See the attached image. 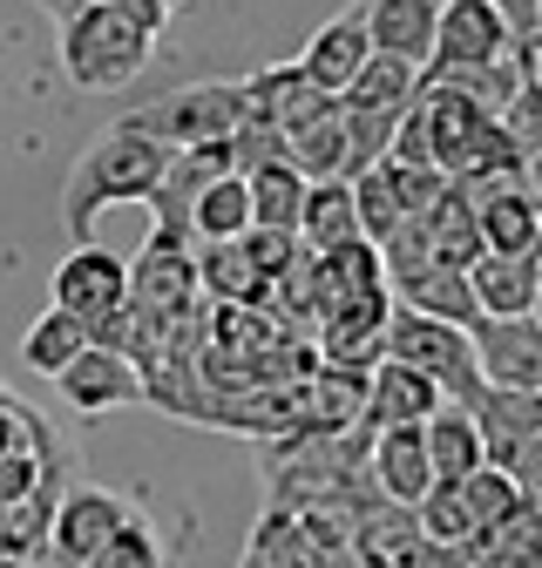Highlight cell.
I'll return each instance as SVG.
<instances>
[{
	"instance_id": "6da1fadb",
	"label": "cell",
	"mask_w": 542,
	"mask_h": 568,
	"mask_svg": "<svg viewBox=\"0 0 542 568\" xmlns=\"http://www.w3.org/2000/svg\"><path fill=\"white\" fill-rule=\"evenodd\" d=\"M170 142L163 135H150L143 122H116V129H102L89 150L76 156V170H68V190H61V224H68V237L76 244H89L96 237V217L109 203H150V190L163 183V170H170Z\"/></svg>"
},
{
	"instance_id": "7a4b0ae2",
	"label": "cell",
	"mask_w": 542,
	"mask_h": 568,
	"mask_svg": "<svg viewBox=\"0 0 542 568\" xmlns=\"http://www.w3.org/2000/svg\"><path fill=\"white\" fill-rule=\"evenodd\" d=\"M150 48H157V34L136 28L116 8H89V0L61 8V68H68V82L89 89V95L129 89L150 68Z\"/></svg>"
},
{
	"instance_id": "3957f363",
	"label": "cell",
	"mask_w": 542,
	"mask_h": 568,
	"mask_svg": "<svg viewBox=\"0 0 542 568\" xmlns=\"http://www.w3.org/2000/svg\"><path fill=\"white\" fill-rule=\"evenodd\" d=\"M387 352L406 366H421L448 386V399L474 406L489 393V373H482V345H474V325H454V318H434V312H414V305H393V325H387Z\"/></svg>"
},
{
	"instance_id": "277c9868",
	"label": "cell",
	"mask_w": 542,
	"mask_h": 568,
	"mask_svg": "<svg viewBox=\"0 0 542 568\" xmlns=\"http://www.w3.org/2000/svg\"><path fill=\"white\" fill-rule=\"evenodd\" d=\"M129 122L163 135L170 150H203V142H231L251 122V89L244 82H190V89H170L163 102H143Z\"/></svg>"
},
{
	"instance_id": "5b68a950",
	"label": "cell",
	"mask_w": 542,
	"mask_h": 568,
	"mask_svg": "<svg viewBox=\"0 0 542 568\" xmlns=\"http://www.w3.org/2000/svg\"><path fill=\"white\" fill-rule=\"evenodd\" d=\"M231 170H238V163H231V142L177 150V156H170V170H163V183L150 190L157 237H170V244H190V251H197V203H203V190H211L218 176H231Z\"/></svg>"
},
{
	"instance_id": "8992f818",
	"label": "cell",
	"mask_w": 542,
	"mask_h": 568,
	"mask_svg": "<svg viewBox=\"0 0 542 568\" xmlns=\"http://www.w3.org/2000/svg\"><path fill=\"white\" fill-rule=\"evenodd\" d=\"M129 284H136V264H122L116 251H102V244L89 237V244H76V251L54 264L48 305H68V312H82V318L96 325V318H109V312L129 305Z\"/></svg>"
},
{
	"instance_id": "52a82bcc",
	"label": "cell",
	"mask_w": 542,
	"mask_h": 568,
	"mask_svg": "<svg viewBox=\"0 0 542 568\" xmlns=\"http://www.w3.org/2000/svg\"><path fill=\"white\" fill-rule=\"evenodd\" d=\"M54 386H61V399L76 406V413H116V406H143V399H150L143 359H136V352H122V345H89Z\"/></svg>"
},
{
	"instance_id": "ba28073f",
	"label": "cell",
	"mask_w": 542,
	"mask_h": 568,
	"mask_svg": "<svg viewBox=\"0 0 542 568\" xmlns=\"http://www.w3.org/2000/svg\"><path fill=\"white\" fill-rule=\"evenodd\" d=\"M414 115H421L428 150H434V163H441L448 176L474 170V150H482V135H489V122H495L482 102H468V95H461V89H448V82H421Z\"/></svg>"
},
{
	"instance_id": "9c48e42d",
	"label": "cell",
	"mask_w": 542,
	"mask_h": 568,
	"mask_svg": "<svg viewBox=\"0 0 542 568\" xmlns=\"http://www.w3.org/2000/svg\"><path fill=\"white\" fill-rule=\"evenodd\" d=\"M122 521H129L122 494H109V487H68L61 501H54V515H48V555L61 568H82L96 548H109V535Z\"/></svg>"
},
{
	"instance_id": "30bf717a",
	"label": "cell",
	"mask_w": 542,
	"mask_h": 568,
	"mask_svg": "<svg viewBox=\"0 0 542 568\" xmlns=\"http://www.w3.org/2000/svg\"><path fill=\"white\" fill-rule=\"evenodd\" d=\"M367 474H373V494H387V501H400V508H421L428 494L441 487L428 426H373Z\"/></svg>"
},
{
	"instance_id": "8fae6325",
	"label": "cell",
	"mask_w": 542,
	"mask_h": 568,
	"mask_svg": "<svg viewBox=\"0 0 542 568\" xmlns=\"http://www.w3.org/2000/svg\"><path fill=\"white\" fill-rule=\"evenodd\" d=\"M515 21L495 0H441V41L428 68H474V61H502L515 54Z\"/></svg>"
},
{
	"instance_id": "7c38bea8",
	"label": "cell",
	"mask_w": 542,
	"mask_h": 568,
	"mask_svg": "<svg viewBox=\"0 0 542 568\" xmlns=\"http://www.w3.org/2000/svg\"><path fill=\"white\" fill-rule=\"evenodd\" d=\"M373 54H380V41H373V8H367V0H353L347 14H332V21L305 41V54H299V61L312 68V82H319V89L347 95Z\"/></svg>"
},
{
	"instance_id": "4fadbf2b",
	"label": "cell",
	"mask_w": 542,
	"mask_h": 568,
	"mask_svg": "<svg viewBox=\"0 0 542 568\" xmlns=\"http://www.w3.org/2000/svg\"><path fill=\"white\" fill-rule=\"evenodd\" d=\"M474 345H482V373L495 386H529L542 393V318L515 312V318H474Z\"/></svg>"
},
{
	"instance_id": "5bb4252c",
	"label": "cell",
	"mask_w": 542,
	"mask_h": 568,
	"mask_svg": "<svg viewBox=\"0 0 542 568\" xmlns=\"http://www.w3.org/2000/svg\"><path fill=\"white\" fill-rule=\"evenodd\" d=\"M244 89H251V115L279 122L285 135L305 129V122H319V115L339 102L332 89L312 82V68H305V61H271V68H258V75H244Z\"/></svg>"
},
{
	"instance_id": "9a60e30c",
	"label": "cell",
	"mask_w": 542,
	"mask_h": 568,
	"mask_svg": "<svg viewBox=\"0 0 542 568\" xmlns=\"http://www.w3.org/2000/svg\"><path fill=\"white\" fill-rule=\"evenodd\" d=\"M441 406H448V386L434 373L393 359V352L373 366V386H367V419L373 426H428Z\"/></svg>"
},
{
	"instance_id": "2e32d148",
	"label": "cell",
	"mask_w": 542,
	"mask_h": 568,
	"mask_svg": "<svg viewBox=\"0 0 542 568\" xmlns=\"http://www.w3.org/2000/svg\"><path fill=\"white\" fill-rule=\"evenodd\" d=\"M474 277V298H482V318H515L535 312L542 292V251H482L468 264Z\"/></svg>"
},
{
	"instance_id": "e0dca14e",
	"label": "cell",
	"mask_w": 542,
	"mask_h": 568,
	"mask_svg": "<svg viewBox=\"0 0 542 568\" xmlns=\"http://www.w3.org/2000/svg\"><path fill=\"white\" fill-rule=\"evenodd\" d=\"M197 277H203V292H211L218 305H258V298H271V271L251 251V231L224 237V244H197Z\"/></svg>"
},
{
	"instance_id": "ac0fdd59",
	"label": "cell",
	"mask_w": 542,
	"mask_h": 568,
	"mask_svg": "<svg viewBox=\"0 0 542 568\" xmlns=\"http://www.w3.org/2000/svg\"><path fill=\"white\" fill-rule=\"evenodd\" d=\"M474 419H482V434H489V460L509 467L515 447H522L529 434H542V393H529V386H495V379H489V393L474 399Z\"/></svg>"
},
{
	"instance_id": "d6986e66",
	"label": "cell",
	"mask_w": 542,
	"mask_h": 568,
	"mask_svg": "<svg viewBox=\"0 0 542 568\" xmlns=\"http://www.w3.org/2000/svg\"><path fill=\"white\" fill-rule=\"evenodd\" d=\"M89 345H96V325H89L82 312L48 305V312L28 325V338H21V359H28V373H41V379H61V373L76 366Z\"/></svg>"
},
{
	"instance_id": "ffe728a7",
	"label": "cell",
	"mask_w": 542,
	"mask_h": 568,
	"mask_svg": "<svg viewBox=\"0 0 542 568\" xmlns=\"http://www.w3.org/2000/svg\"><path fill=\"white\" fill-rule=\"evenodd\" d=\"M373 8V41L400 61H434L441 41V0H367Z\"/></svg>"
},
{
	"instance_id": "44dd1931",
	"label": "cell",
	"mask_w": 542,
	"mask_h": 568,
	"mask_svg": "<svg viewBox=\"0 0 542 568\" xmlns=\"http://www.w3.org/2000/svg\"><path fill=\"white\" fill-rule=\"evenodd\" d=\"M428 447H434L441 480H468L474 467H489V434H482V419H474V406H461V399H448L428 419Z\"/></svg>"
},
{
	"instance_id": "7402d4cb",
	"label": "cell",
	"mask_w": 542,
	"mask_h": 568,
	"mask_svg": "<svg viewBox=\"0 0 542 568\" xmlns=\"http://www.w3.org/2000/svg\"><path fill=\"white\" fill-rule=\"evenodd\" d=\"M393 298L414 305V312H434V318H454V325H474V318H482L474 277H468L461 264H428V271H414V277H400Z\"/></svg>"
},
{
	"instance_id": "603a6c76",
	"label": "cell",
	"mask_w": 542,
	"mask_h": 568,
	"mask_svg": "<svg viewBox=\"0 0 542 568\" xmlns=\"http://www.w3.org/2000/svg\"><path fill=\"white\" fill-rule=\"evenodd\" d=\"M299 237H305L312 251H339V244L367 237V224H360V190H353V176H325V183H312Z\"/></svg>"
},
{
	"instance_id": "cb8c5ba5",
	"label": "cell",
	"mask_w": 542,
	"mask_h": 568,
	"mask_svg": "<svg viewBox=\"0 0 542 568\" xmlns=\"http://www.w3.org/2000/svg\"><path fill=\"white\" fill-rule=\"evenodd\" d=\"M474 210H482L489 251H542V196L529 183H509V190H495L489 203H474Z\"/></svg>"
},
{
	"instance_id": "d4e9b609",
	"label": "cell",
	"mask_w": 542,
	"mask_h": 568,
	"mask_svg": "<svg viewBox=\"0 0 542 568\" xmlns=\"http://www.w3.org/2000/svg\"><path fill=\"white\" fill-rule=\"evenodd\" d=\"M292 163L325 183V176H353V135H347V102H332L319 122L292 129Z\"/></svg>"
},
{
	"instance_id": "484cf974",
	"label": "cell",
	"mask_w": 542,
	"mask_h": 568,
	"mask_svg": "<svg viewBox=\"0 0 542 568\" xmlns=\"http://www.w3.org/2000/svg\"><path fill=\"white\" fill-rule=\"evenodd\" d=\"M305 196H312V176L285 156V163H264L251 176V203H258V231H299L305 224Z\"/></svg>"
},
{
	"instance_id": "4316f807",
	"label": "cell",
	"mask_w": 542,
	"mask_h": 568,
	"mask_svg": "<svg viewBox=\"0 0 542 568\" xmlns=\"http://www.w3.org/2000/svg\"><path fill=\"white\" fill-rule=\"evenodd\" d=\"M421 82H428V68L421 61H400V54H373L360 68V82L339 95V102H360V109H414L421 102Z\"/></svg>"
},
{
	"instance_id": "83f0119b",
	"label": "cell",
	"mask_w": 542,
	"mask_h": 568,
	"mask_svg": "<svg viewBox=\"0 0 542 568\" xmlns=\"http://www.w3.org/2000/svg\"><path fill=\"white\" fill-rule=\"evenodd\" d=\"M244 231H258V203H251V176L231 170L197 203V244H224V237H244Z\"/></svg>"
},
{
	"instance_id": "f1b7e54d",
	"label": "cell",
	"mask_w": 542,
	"mask_h": 568,
	"mask_svg": "<svg viewBox=\"0 0 542 568\" xmlns=\"http://www.w3.org/2000/svg\"><path fill=\"white\" fill-rule=\"evenodd\" d=\"M428 82H448L468 102H482L489 115H502L515 102V89L529 82V68H522V54H502V61H474V68H428Z\"/></svg>"
},
{
	"instance_id": "f546056e",
	"label": "cell",
	"mask_w": 542,
	"mask_h": 568,
	"mask_svg": "<svg viewBox=\"0 0 542 568\" xmlns=\"http://www.w3.org/2000/svg\"><path fill=\"white\" fill-rule=\"evenodd\" d=\"M353 190H360V224H367L373 244H387L406 217H414V210H406V196H400V170H393V156L373 163L367 176H353Z\"/></svg>"
},
{
	"instance_id": "4dcf8cb0",
	"label": "cell",
	"mask_w": 542,
	"mask_h": 568,
	"mask_svg": "<svg viewBox=\"0 0 542 568\" xmlns=\"http://www.w3.org/2000/svg\"><path fill=\"white\" fill-rule=\"evenodd\" d=\"M461 494H468V508H474V521H482V528H502V521H515L529 501H522V480L509 474V467H474L468 480H461Z\"/></svg>"
},
{
	"instance_id": "1f68e13d",
	"label": "cell",
	"mask_w": 542,
	"mask_h": 568,
	"mask_svg": "<svg viewBox=\"0 0 542 568\" xmlns=\"http://www.w3.org/2000/svg\"><path fill=\"white\" fill-rule=\"evenodd\" d=\"M400 122H406V109H360V102H347L353 176H367L373 163H387V156H393V142H400Z\"/></svg>"
},
{
	"instance_id": "d6a6232c",
	"label": "cell",
	"mask_w": 542,
	"mask_h": 568,
	"mask_svg": "<svg viewBox=\"0 0 542 568\" xmlns=\"http://www.w3.org/2000/svg\"><path fill=\"white\" fill-rule=\"evenodd\" d=\"M421 528H428V541H474V535H482V521H474L461 480H441L428 501H421Z\"/></svg>"
},
{
	"instance_id": "836d02e7",
	"label": "cell",
	"mask_w": 542,
	"mask_h": 568,
	"mask_svg": "<svg viewBox=\"0 0 542 568\" xmlns=\"http://www.w3.org/2000/svg\"><path fill=\"white\" fill-rule=\"evenodd\" d=\"M82 568H163V541L150 535L143 515H129V521L109 535V548H96Z\"/></svg>"
},
{
	"instance_id": "e575fe53",
	"label": "cell",
	"mask_w": 542,
	"mask_h": 568,
	"mask_svg": "<svg viewBox=\"0 0 542 568\" xmlns=\"http://www.w3.org/2000/svg\"><path fill=\"white\" fill-rule=\"evenodd\" d=\"M292 156V135L279 129V122H264V115H251L238 135H231V163L244 170V176H258L264 163H285Z\"/></svg>"
},
{
	"instance_id": "d590c367",
	"label": "cell",
	"mask_w": 542,
	"mask_h": 568,
	"mask_svg": "<svg viewBox=\"0 0 542 568\" xmlns=\"http://www.w3.org/2000/svg\"><path fill=\"white\" fill-rule=\"evenodd\" d=\"M502 129L515 135V150H522V156L542 150V82H522V89H515V102L502 109Z\"/></svg>"
},
{
	"instance_id": "8d00e7d4",
	"label": "cell",
	"mask_w": 542,
	"mask_h": 568,
	"mask_svg": "<svg viewBox=\"0 0 542 568\" xmlns=\"http://www.w3.org/2000/svg\"><path fill=\"white\" fill-rule=\"evenodd\" d=\"M68 8H76V0H68ZM89 8H116V14H129L136 28H150V34H163L190 0H89Z\"/></svg>"
},
{
	"instance_id": "74e56055",
	"label": "cell",
	"mask_w": 542,
	"mask_h": 568,
	"mask_svg": "<svg viewBox=\"0 0 542 568\" xmlns=\"http://www.w3.org/2000/svg\"><path fill=\"white\" fill-rule=\"evenodd\" d=\"M509 474L522 480V501L542 515V434H529L522 447H515V460H509Z\"/></svg>"
},
{
	"instance_id": "f35d334b",
	"label": "cell",
	"mask_w": 542,
	"mask_h": 568,
	"mask_svg": "<svg viewBox=\"0 0 542 568\" xmlns=\"http://www.w3.org/2000/svg\"><path fill=\"white\" fill-rule=\"evenodd\" d=\"M495 8L515 21V34H535L542 28V0H495Z\"/></svg>"
},
{
	"instance_id": "ab89813d",
	"label": "cell",
	"mask_w": 542,
	"mask_h": 568,
	"mask_svg": "<svg viewBox=\"0 0 542 568\" xmlns=\"http://www.w3.org/2000/svg\"><path fill=\"white\" fill-rule=\"evenodd\" d=\"M515 54H522V68H529V82H542V28H535V34H522V41H515Z\"/></svg>"
},
{
	"instance_id": "60d3db41",
	"label": "cell",
	"mask_w": 542,
	"mask_h": 568,
	"mask_svg": "<svg viewBox=\"0 0 542 568\" xmlns=\"http://www.w3.org/2000/svg\"><path fill=\"white\" fill-rule=\"evenodd\" d=\"M529 190H535V196H542V150H535V156H529Z\"/></svg>"
},
{
	"instance_id": "b9f144b4",
	"label": "cell",
	"mask_w": 542,
	"mask_h": 568,
	"mask_svg": "<svg viewBox=\"0 0 542 568\" xmlns=\"http://www.w3.org/2000/svg\"><path fill=\"white\" fill-rule=\"evenodd\" d=\"M347 568H387V561H367V555H347Z\"/></svg>"
},
{
	"instance_id": "7bdbcfd3",
	"label": "cell",
	"mask_w": 542,
	"mask_h": 568,
	"mask_svg": "<svg viewBox=\"0 0 542 568\" xmlns=\"http://www.w3.org/2000/svg\"><path fill=\"white\" fill-rule=\"evenodd\" d=\"M41 8H68V0H41Z\"/></svg>"
},
{
	"instance_id": "ee69618b",
	"label": "cell",
	"mask_w": 542,
	"mask_h": 568,
	"mask_svg": "<svg viewBox=\"0 0 542 568\" xmlns=\"http://www.w3.org/2000/svg\"><path fill=\"white\" fill-rule=\"evenodd\" d=\"M535 318H542V292H535Z\"/></svg>"
}]
</instances>
